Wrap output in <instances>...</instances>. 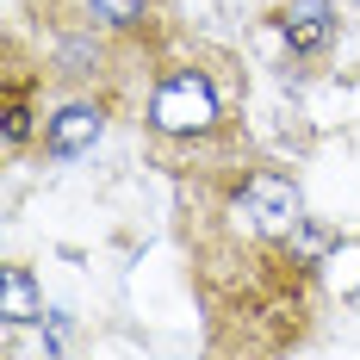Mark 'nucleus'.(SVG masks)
Instances as JSON below:
<instances>
[{
  "instance_id": "f257e3e1",
  "label": "nucleus",
  "mask_w": 360,
  "mask_h": 360,
  "mask_svg": "<svg viewBox=\"0 0 360 360\" xmlns=\"http://www.w3.org/2000/svg\"><path fill=\"white\" fill-rule=\"evenodd\" d=\"M143 124L155 137H168V143L212 137L217 124H224V87H217V75L199 69V63L162 69L155 87H149V100H143Z\"/></svg>"
},
{
  "instance_id": "0eeeda50",
  "label": "nucleus",
  "mask_w": 360,
  "mask_h": 360,
  "mask_svg": "<svg viewBox=\"0 0 360 360\" xmlns=\"http://www.w3.org/2000/svg\"><path fill=\"white\" fill-rule=\"evenodd\" d=\"M100 63H106V50H100V32H69L63 44H56V75H100Z\"/></svg>"
},
{
  "instance_id": "7ed1b4c3",
  "label": "nucleus",
  "mask_w": 360,
  "mask_h": 360,
  "mask_svg": "<svg viewBox=\"0 0 360 360\" xmlns=\"http://www.w3.org/2000/svg\"><path fill=\"white\" fill-rule=\"evenodd\" d=\"M100 131H106V100H94V94L56 100L50 118H44V155L69 162V155H81V149L100 143Z\"/></svg>"
},
{
  "instance_id": "f03ea898",
  "label": "nucleus",
  "mask_w": 360,
  "mask_h": 360,
  "mask_svg": "<svg viewBox=\"0 0 360 360\" xmlns=\"http://www.w3.org/2000/svg\"><path fill=\"white\" fill-rule=\"evenodd\" d=\"M224 217H230V230H236V236H249V243H261V249L292 243V236H298V224H304L298 180H286L280 168H255V174H243V186L224 199Z\"/></svg>"
},
{
  "instance_id": "39448f33",
  "label": "nucleus",
  "mask_w": 360,
  "mask_h": 360,
  "mask_svg": "<svg viewBox=\"0 0 360 360\" xmlns=\"http://www.w3.org/2000/svg\"><path fill=\"white\" fill-rule=\"evenodd\" d=\"M0 317H6V329L44 323V292H37L32 267H6L0 274Z\"/></svg>"
},
{
  "instance_id": "20e7f679",
  "label": "nucleus",
  "mask_w": 360,
  "mask_h": 360,
  "mask_svg": "<svg viewBox=\"0 0 360 360\" xmlns=\"http://www.w3.org/2000/svg\"><path fill=\"white\" fill-rule=\"evenodd\" d=\"M280 37H286L292 56H323L329 44H335V6L329 0H286L280 6Z\"/></svg>"
},
{
  "instance_id": "423d86ee",
  "label": "nucleus",
  "mask_w": 360,
  "mask_h": 360,
  "mask_svg": "<svg viewBox=\"0 0 360 360\" xmlns=\"http://www.w3.org/2000/svg\"><path fill=\"white\" fill-rule=\"evenodd\" d=\"M94 32H137L149 19V0H81Z\"/></svg>"
},
{
  "instance_id": "6e6552de",
  "label": "nucleus",
  "mask_w": 360,
  "mask_h": 360,
  "mask_svg": "<svg viewBox=\"0 0 360 360\" xmlns=\"http://www.w3.org/2000/svg\"><path fill=\"white\" fill-rule=\"evenodd\" d=\"M32 100L25 94H6V112H0V137H6V149H25L32 143Z\"/></svg>"
}]
</instances>
